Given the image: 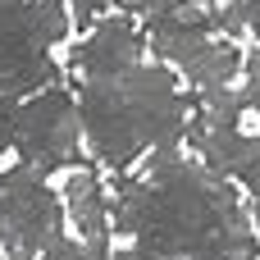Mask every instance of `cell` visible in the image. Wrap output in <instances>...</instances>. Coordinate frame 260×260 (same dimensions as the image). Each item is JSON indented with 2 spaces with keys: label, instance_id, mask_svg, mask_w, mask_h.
Returning a JSON list of instances; mask_svg holds the SVG:
<instances>
[{
  "label": "cell",
  "instance_id": "obj_12",
  "mask_svg": "<svg viewBox=\"0 0 260 260\" xmlns=\"http://www.w3.org/2000/svg\"><path fill=\"white\" fill-rule=\"evenodd\" d=\"M242 101H247V110H256V114H260V78H247V87H242Z\"/></svg>",
  "mask_w": 260,
  "mask_h": 260
},
{
  "label": "cell",
  "instance_id": "obj_14",
  "mask_svg": "<svg viewBox=\"0 0 260 260\" xmlns=\"http://www.w3.org/2000/svg\"><path fill=\"white\" fill-rule=\"evenodd\" d=\"M242 69H247V78H260V46H256V50H247Z\"/></svg>",
  "mask_w": 260,
  "mask_h": 260
},
{
  "label": "cell",
  "instance_id": "obj_11",
  "mask_svg": "<svg viewBox=\"0 0 260 260\" xmlns=\"http://www.w3.org/2000/svg\"><path fill=\"white\" fill-rule=\"evenodd\" d=\"M37 260H91V251H87L82 242H73V238H64V233H59V238H50V242H46V251H41Z\"/></svg>",
  "mask_w": 260,
  "mask_h": 260
},
{
  "label": "cell",
  "instance_id": "obj_13",
  "mask_svg": "<svg viewBox=\"0 0 260 260\" xmlns=\"http://www.w3.org/2000/svg\"><path fill=\"white\" fill-rule=\"evenodd\" d=\"M114 260H178V256H155V251H142V247H128V251H119Z\"/></svg>",
  "mask_w": 260,
  "mask_h": 260
},
{
  "label": "cell",
  "instance_id": "obj_16",
  "mask_svg": "<svg viewBox=\"0 0 260 260\" xmlns=\"http://www.w3.org/2000/svg\"><path fill=\"white\" fill-rule=\"evenodd\" d=\"M256 260H260V256H256Z\"/></svg>",
  "mask_w": 260,
  "mask_h": 260
},
{
  "label": "cell",
  "instance_id": "obj_1",
  "mask_svg": "<svg viewBox=\"0 0 260 260\" xmlns=\"http://www.w3.org/2000/svg\"><path fill=\"white\" fill-rule=\"evenodd\" d=\"M110 233L178 260H256V233L238 187L178 151H151L146 174L119 178L110 197Z\"/></svg>",
  "mask_w": 260,
  "mask_h": 260
},
{
  "label": "cell",
  "instance_id": "obj_4",
  "mask_svg": "<svg viewBox=\"0 0 260 260\" xmlns=\"http://www.w3.org/2000/svg\"><path fill=\"white\" fill-rule=\"evenodd\" d=\"M82 119H78V101L55 82L27 101H18L14 123L5 133V146L18 151V160L37 174H55V169H82Z\"/></svg>",
  "mask_w": 260,
  "mask_h": 260
},
{
  "label": "cell",
  "instance_id": "obj_15",
  "mask_svg": "<svg viewBox=\"0 0 260 260\" xmlns=\"http://www.w3.org/2000/svg\"><path fill=\"white\" fill-rule=\"evenodd\" d=\"M247 219H251V233H256V242H260V192H256V201H251V210H247Z\"/></svg>",
  "mask_w": 260,
  "mask_h": 260
},
{
  "label": "cell",
  "instance_id": "obj_7",
  "mask_svg": "<svg viewBox=\"0 0 260 260\" xmlns=\"http://www.w3.org/2000/svg\"><path fill=\"white\" fill-rule=\"evenodd\" d=\"M142 46L146 41H142L137 23L114 14V18H101L87 32V41L73 46V64L87 78H114V73H128V69L142 64Z\"/></svg>",
  "mask_w": 260,
  "mask_h": 260
},
{
  "label": "cell",
  "instance_id": "obj_9",
  "mask_svg": "<svg viewBox=\"0 0 260 260\" xmlns=\"http://www.w3.org/2000/svg\"><path fill=\"white\" fill-rule=\"evenodd\" d=\"M238 46H229V41H219V37H210L187 64H183V78L197 87V91H215V87H233V78H238Z\"/></svg>",
  "mask_w": 260,
  "mask_h": 260
},
{
  "label": "cell",
  "instance_id": "obj_8",
  "mask_svg": "<svg viewBox=\"0 0 260 260\" xmlns=\"http://www.w3.org/2000/svg\"><path fill=\"white\" fill-rule=\"evenodd\" d=\"M64 215L78 229L82 247H96V242L114 238L110 233V192L96 178V169H73V178L64 183Z\"/></svg>",
  "mask_w": 260,
  "mask_h": 260
},
{
  "label": "cell",
  "instance_id": "obj_5",
  "mask_svg": "<svg viewBox=\"0 0 260 260\" xmlns=\"http://www.w3.org/2000/svg\"><path fill=\"white\" fill-rule=\"evenodd\" d=\"M64 201L46 183V174L14 165L0 174V260H37L50 238L64 229Z\"/></svg>",
  "mask_w": 260,
  "mask_h": 260
},
{
  "label": "cell",
  "instance_id": "obj_6",
  "mask_svg": "<svg viewBox=\"0 0 260 260\" xmlns=\"http://www.w3.org/2000/svg\"><path fill=\"white\" fill-rule=\"evenodd\" d=\"M183 137H187L192 151H201V160H206V169L215 178H224V183L238 178L242 187L260 192V137L242 133V128H215V123H206L197 105L187 114Z\"/></svg>",
  "mask_w": 260,
  "mask_h": 260
},
{
  "label": "cell",
  "instance_id": "obj_3",
  "mask_svg": "<svg viewBox=\"0 0 260 260\" xmlns=\"http://www.w3.org/2000/svg\"><path fill=\"white\" fill-rule=\"evenodd\" d=\"M69 27V0H0V96L46 91L59 78L50 50Z\"/></svg>",
  "mask_w": 260,
  "mask_h": 260
},
{
  "label": "cell",
  "instance_id": "obj_2",
  "mask_svg": "<svg viewBox=\"0 0 260 260\" xmlns=\"http://www.w3.org/2000/svg\"><path fill=\"white\" fill-rule=\"evenodd\" d=\"M192 114V96L174 87L165 64H137L114 78H87L78 119L110 169H128L146 151H178Z\"/></svg>",
  "mask_w": 260,
  "mask_h": 260
},
{
  "label": "cell",
  "instance_id": "obj_10",
  "mask_svg": "<svg viewBox=\"0 0 260 260\" xmlns=\"http://www.w3.org/2000/svg\"><path fill=\"white\" fill-rule=\"evenodd\" d=\"M69 5H73V18H69V23H73L78 32H91L110 9H128V14H137V0H69Z\"/></svg>",
  "mask_w": 260,
  "mask_h": 260
}]
</instances>
